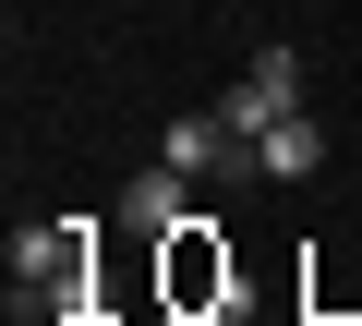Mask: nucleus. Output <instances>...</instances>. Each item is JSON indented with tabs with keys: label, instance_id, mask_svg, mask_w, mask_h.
Returning a JSON list of instances; mask_svg holds the SVG:
<instances>
[{
	"label": "nucleus",
	"instance_id": "nucleus-1",
	"mask_svg": "<svg viewBox=\"0 0 362 326\" xmlns=\"http://www.w3.org/2000/svg\"><path fill=\"white\" fill-rule=\"evenodd\" d=\"M13 290H49L61 314H85V218H61V230H13Z\"/></svg>",
	"mask_w": 362,
	"mask_h": 326
},
{
	"label": "nucleus",
	"instance_id": "nucleus-2",
	"mask_svg": "<svg viewBox=\"0 0 362 326\" xmlns=\"http://www.w3.org/2000/svg\"><path fill=\"white\" fill-rule=\"evenodd\" d=\"M290 109H302V61H290V49H254V73L218 97V121H230V133H278Z\"/></svg>",
	"mask_w": 362,
	"mask_h": 326
},
{
	"label": "nucleus",
	"instance_id": "nucleus-3",
	"mask_svg": "<svg viewBox=\"0 0 362 326\" xmlns=\"http://www.w3.org/2000/svg\"><path fill=\"white\" fill-rule=\"evenodd\" d=\"M169 290H181V314H230V254H206V218L194 230H169Z\"/></svg>",
	"mask_w": 362,
	"mask_h": 326
},
{
	"label": "nucleus",
	"instance_id": "nucleus-4",
	"mask_svg": "<svg viewBox=\"0 0 362 326\" xmlns=\"http://www.w3.org/2000/svg\"><path fill=\"white\" fill-rule=\"evenodd\" d=\"M254 170H266V182H314V170H326V133H314V109H290L278 133H254Z\"/></svg>",
	"mask_w": 362,
	"mask_h": 326
},
{
	"label": "nucleus",
	"instance_id": "nucleus-5",
	"mask_svg": "<svg viewBox=\"0 0 362 326\" xmlns=\"http://www.w3.org/2000/svg\"><path fill=\"white\" fill-rule=\"evenodd\" d=\"M181 182H194V170H169V157H157V170L121 194V218H133V230H194V194H181Z\"/></svg>",
	"mask_w": 362,
	"mask_h": 326
}]
</instances>
